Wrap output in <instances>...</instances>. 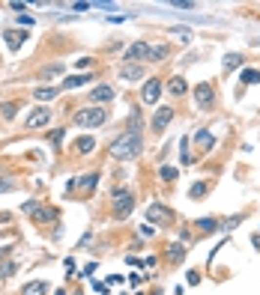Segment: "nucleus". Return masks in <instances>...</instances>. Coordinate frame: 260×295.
<instances>
[{
	"label": "nucleus",
	"mask_w": 260,
	"mask_h": 295,
	"mask_svg": "<svg viewBox=\"0 0 260 295\" xmlns=\"http://www.w3.org/2000/svg\"><path fill=\"white\" fill-rule=\"evenodd\" d=\"M195 227H200L203 233H216V230H221V227H219V221H216V218H200V221H198V224H195Z\"/></svg>",
	"instance_id": "21"
},
{
	"label": "nucleus",
	"mask_w": 260,
	"mask_h": 295,
	"mask_svg": "<svg viewBox=\"0 0 260 295\" xmlns=\"http://www.w3.org/2000/svg\"><path fill=\"white\" fill-rule=\"evenodd\" d=\"M182 257H185V248H182V241H174L171 248H168V259L177 265V262H182Z\"/></svg>",
	"instance_id": "18"
},
{
	"label": "nucleus",
	"mask_w": 260,
	"mask_h": 295,
	"mask_svg": "<svg viewBox=\"0 0 260 295\" xmlns=\"http://www.w3.org/2000/svg\"><path fill=\"white\" fill-rule=\"evenodd\" d=\"M150 51H153V45H147V42H140V39H138V42H132V45L126 48L123 60H126V63H138V66H140L144 60H150Z\"/></svg>",
	"instance_id": "5"
},
{
	"label": "nucleus",
	"mask_w": 260,
	"mask_h": 295,
	"mask_svg": "<svg viewBox=\"0 0 260 295\" xmlns=\"http://www.w3.org/2000/svg\"><path fill=\"white\" fill-rule=\"evenodd\" d=\"M200 283V275L198 272H188V286H198Z\"/></svg>",
	"instance_id": "34"
},
{
	"label": "nucleus",
	"mask_w": 260,
	"mask_h": 295,
	"mask_svg": "<svg viewBox=\"0 0 260 295\" xmlns=\"http://www.w3.org/2000/svg\"><path fill=\"white\" fill-rule=\"evenodd\" d=\"M195 140H198V146H200L203 152H206V149H212V146H216V137H212V131H209V129H200V131L195 134Z\"/></svg>",
	"instance_id": "16"
},
{
	"label": "nucleus",
	"mask_w": 260,
	"mask_h": 295,
	"mask_svg": "<svg viewBox=\"0 0 260 295\" xmlns=\"http://www.w3.org/2000/svg\"><path fill=\"white\" fill-rule=\"evenodd\" d=\"M18 24H24V27H27V24H33V18L30 15H18Z\"/></svg>",
	"instance_id": "36"
},
{
	"label": "nucleus",
	"mask_w": 260,
	"mask_h": 295,
	"mask_svg": "<svg viewBox=\"0 0 260 295\" xmlns=\"http://www.w3.org/2000/svg\"><path fill=\"white\" fill-rule=\"evenodd\" d=\"M60 72H63V66H48V69H45V72H42V78H45V81H48V78H54V75H60Z\"/></svg>",
	"instance_id": "30"
},
{
	"label": "nucleus",
	"mask_w": 260,
	"mask_h": 295,
	"mask_svg": "<svg viewBox=\"0 0 260 295\" xmlns=\"http://www.w3.org/2000/svg\"><path fill=\"white\" fill-rule=\"evenodd\" d=\"M90 78H93V75H72V78L63 81V90H75V87H81V84H90Z\"/></svg>",
	"instance_id": "19"
},
{
	"label": "nucleus",
	"mask_w": 260,
	"mask_h": 295,
	"mask_svg": "<svg viewBox=\"0 0 260 295\" xmlns=\"http://www.w3.org/2000/svg\"><path fill=\"white\" fill-rule=\"evenodd\" d=\"M3 42H6L9 51H18V48L27 42V33H24V30H6V33H3Z\"/></svg>",
	"instance_id": "11"
},
{
	"label": "nucleus",
	"mask_w": 260,
	"mask_h": 295,
	"mask_svg": "<svg viewBox=\"0 0 260 295\" xmlns=\"http://www.w3.org/2000/svg\"><path fill=\"white\" fill-rule=\"evenodd\" d=\"M45 292H48V283L45 280H30V283L21 286V295H45Z\"/></svg>",
	"instance_id": "15"
},
{
	"label": "nucleus",
	"mask_w": 260,
	"mask_h": 295,
	"mask_svg": "<svg viewBox=\"0 0 260 295\" xmlns=\"http://www.w3.org/2000/svg\"><path fill=\"white\" fill-rule=\"evenodd\" d=\"M15 268H18V265H15L12 259H9V262H0V277H9V275L15 272Z\"/></svg>",
	"instance_id": "29"
},
{
	"label": "nucleus",
	"mask_w": 260,
	"mask_h": 295,
	"mask_svg": "<svg viewBox=\"0 0 260 295\" xmlns=\"http://www.w3.org/2000/svg\"><path fill=\"white\" fill-rule=\"evenodd\" d=\"M57 92H60V90H57V87H39V90H36V92H33V95H36V98H39V102H51V98H54V95H57Z\"/></svg>",
	"instance_id": "20"
},
{
	"label": "nucleus",
	"mask_w": 260,
	"mask_h": 295,
	"mask_svg": "<svg viewBox=\"0 0 260 295\" xmlns=\"http://www.w3.org/2000/svg\"><path fill=\"white\" fill-rule=\"evenodd\" d=\"M72 119H75V126H81V129H96V126H102V122L108 119V111L105 108H81Z\"/></svg>",
	"instance_id": "4"
},
{
	"label": "nucleus",
	"mask_w": 260,
	"mask_h": 295,
	"mask_svg": "<svg viewBox=\"0 0 260 295\" xmlns=\"http://www.w3.org/2000/svg\"><path fill=\"white\" fill-rule=\"evenodd\" d=\"M140 149H144V137H140V131H123L120 137L111 143L108 155L114 161H132V158L140 155Z\"/></svg>",
	"instance_id": "1"
},
{
	"label": "nucleus",
	"mask_w": 260,
	"mask_h": 295,
	"mask_svg": "<svg viewBox=\"0 0 260 295\" xmlns=\"http://www.w3.org/2000/svg\"><path fill=\"white\" fill-rule=\"evenodd\" d=\"M171 33L180 39H192V30H185V27H171Z\"/></svg>",
	"instance_id": "31"
},
{
	"label": "nucleus",
	"mask_w": 260,
	"mask_h": 295,
	"mask_svg": "<svg viewBox=\"0 0 260 295\" xmlns=\"http://www.w3.org/2000/svg\"><path fill=\"white\" fill-rule=\"evenodd\" d=\"M0 191H12V182H0Z\"/></svg>",
	"instance_id": "37"
},
{
	"label": "nucleus",
	"mask_w": 260,
	"mask_h": 295,
	"mask_svg": "<svg viewBox=\"0 0 260 295\" xmlns=\"http://www.w3.org/2000/svg\"><path fill=\"white\" fill-rule=\"evenodd\" d=\"M93 149H96V140H93V137H78L75 140V152H81V155H87V152H93Z\"/></svg>",
	"instance_id": "17"
},
{
	"label": "nucleus",
	"mask_w": 260,
	"mask_h": 295,
	"mask_svg": "<svg viewBox=\"0 0 260 295\" xmlns=\"http://www.w3.org/2000/svg\"><path fill=\"white\" fill-rule=\"evenodd\" d=\"M174 215H171V209H164L161 203H153V206H147V221L150 224H168Z\"/></svg>",
	"instance_id": "9"
},
{
	"label": "nucleus",
	"mask_w": 260,
	"mask_h": 295,
	"mask_svg": "<svg viewBox=\"0 0 260 295\" xmlns=\"http://www.w3.org/2000/svg\"><path fill=\"white\" fill-rule=\"evenodd\" d=\"M90 6H93V3H72L75 12H84V9H90Z\"/></svg>",
	"instance_id": "35"
},
{
	"label": "nucleus",
	"mask_w": 260,
	"mask_h": 295,
	"mask_svg": "<svg viewBox=\"0 0 260 295\" xmlns=\"http://www.w3.org/2000/svg\"><path fill=\"white\" fill-rule=\"evenodd\" d=\"M164 54H168V48H164V45H153V51H150V63L164 60Z\"/></svg>",
	"instance_id": "25"
},
{
	"label": "nucleus",
	"mask_w": 260,
	"mask_h": 295,
	"mask_svg": "<svg viewBox=\"0 0 260 295\" xmlns=\"http://www.w3.org/2000/svg\"><path fill=\"white\" fill-rule=\"evenodd\" d=\"M240 81H242V84H257V81H260V72H257V69H245L242 75H240Z\"/></svg>",
	"instance_id": "24"
},
{
	"label": "nucleus",
	"mask_w": 260,
	"mask_h": 295,
	"mask_svg": "<svg viewBox=\"0 0 260 295\" xmlns=\"http://www.w3.org/2000/svg\"><path fill=\"white\" fill-rule=\"evenodd\" d=\"M236 66H242V54H227L224 57V69H236Z\"/></svg>",
	"instance_id": "26"
},
{
	"label": "nucleus",
	"mask_w": 260,
	"mask_h": 295,
	"mask_svg": "<svg viewBox=\"0 0 260 295\" xmlns=\"http://www.w3.org/2000/svg\"><path fill=\"white\" fill-rule=\"evenodd\" d=\"M171 119H174V108H159L153 116V131H164Z\"/></svg>",
	"instance_id": "10"
},
{
	"label": "nucleus",
	"mask_w": 260,
	"mask_h": 295,
	"mask_svg": "<svg viewBox=\"0 0 260 295\" xmlns=\"http://www.w3.org/2000/svg\"><path fill=\"white\" fill-rule=\"evenodd\" d=\"M206 188H209L206 182H195V185H192V191H188V197H195V200H198V197H203V194H206Z\"/></svg>",
	"instance_id": "27"
},
{
	"label": "nucleus",
	"mask_w": 260,
	"mask_h": 295,
	"mask_svg": "<svg viewBox=\"0 0 260 295\" xmlns=\"http://www.w3.org/2000/svg\"><path fill=\"white\" fill-rule=\"evenodd\" d=\"M195 102L200 111H212V105H216V90H212V84H198L195 87Z\"/></svg>",
	"instance_id": "6"
},
{
	"label": "nucleus",
	"mask_w": 260,
	"mask_h": 295,
	"mask_svg": "<svg viewBox=\"0 0 260 295\" xmlns=\"http://www.w3.org/2000/svg\"><path fill=\"white\" fill-rule=\"evenodd\" d=\"M120 78H123V81H140V78H144V66H138V63H126V66L120 69Z\"/></svg>",
	"instance_id": "13"
},
{
	"label": "nucleus",
	"mask_w": 260,
	"mask_h": 295,
	"mask_svg": "<svg viewBox=\"0 0 260 295\" xmlns=\"http://www.w3.org/2000/svg\"><path fill=\"white\" fill-rule=\"evenodd\" d=\"M21 212H24V215H30L39 227H42V224H54V221L60 218V212H57V209H45V206H39L36 200L21 203Z\"/></svg>",
	"instance_id": "2"
},
{
	"label": "nucleus",
	"mask_w": 260,
	"mask_h": 295,
	"mask_svg": "<svg viewBox=\"0 0 260 295\" xmlns=\"http://www.w3.org/2000/svg\"><path fill=\"white\" fill-rule=\"evenodd\" d=\"M159 176H161L164 182H174V179H177V170H174V167H168V164H164V167L159 170Z\"/></svg>",
	"instance_id": "28"
},
{
	"label": "nucleus",
	"mask_w": 260,
	"mask_h": 295,
	"mask_svg": "<svg viewBox=\"0 0 260 295\" xmlns=\"http://www.w3.org/2000/svg\"><path fill=\"white\" fill-rule=\"evenodd\" d=\"M180 149H182V152H180V161H182L185 167H188V164H195V161H198L195 155H188V137H182V140H180Z\"/></svg>",
	"instance_id": "22"
},
{
	"label": "nucleus",
	"mask_w": 260,
	"mask_h": 295,
	"mask_svg": "<svg viewBox=\"0 0 260 295\" xmlns=\"http://www.w3.org/2000/svg\"><path fill=\"white\" fill-rule=\"evenodd\" d=\"M161 81L159 78H150L147 84H144V90H140V102H144V105H156L159 102V95H161Z\"/></svg>",
	"instance_id": "7"
},
{
	"label": "nucleus",
	"mask_w": 260,
	"mask_h": 295,
	"mask_svg": "<svg viewBox=\"0 0 260 295\" xmlns=\"http://www.w3.org/2000/svg\"><path fill=\"white\" fill-rule=\"evenodd\" d=\"M15 108H18L15 102H6V105H3V116H6V119H12V116H15Z\"/></svg>",
	"instance_id": "32"
},
{
	"label": "nucleus",
	"mask_w": 260,
	"mask_h": 295,
	"mask_svg": "<svg viewBox=\"0 0 260 295\" xmlns=\"http://www.w3.org/2000/svg\"><path fill=\"white\" fill-rule=\"evenodd\" d=\"M96 185H99V173H84L78 182H69V185H66V191H75V188L90 191V188H96Z\"/></svg>",
	"instance_id": "12"
},
{
	"label": "nucleus",
	"mask_w": 260,
	"mask_h": 295,
	"mask_svg": "<svg viewBox=\"0 0 260 295\" xmlns=\"http://www.w3.org/2000/svg\"><path fill=\"white\" fill-rule=\"evenodd\" d=\"M168 90H171L174 95H182V92H185V81L177 75V78H171V81H168Z\"/></svg>",
	"instance_id": "23"
},
{
	"label": "nucleus",
	"mask_w": 260,
	"mask_h": 295,
	"mask_svg": "<svg viewBox=\"0 0 260 295\" xmlns=\"http://www.w3.org/2000/svg\"><path fill=\"white\" fill-rule=\"evenodd\" d=\"M117 95V90L114 87H108V84H102V87H93V92H90V98H93V102H111V98Z\"/></svg>",
	"instance_id": "14"
},
{
	"label": "nucleus",
	"mask_w": 260,
	"mask_h": 295,
	"mask_svg": "<svg viewBox=\"0 0 260 295\" xmlns=\"http://www.w3.org/2000/svg\"><path fill=\"white\" fill-rule=\"evenodd\" d=\"M48 122H51V111L48 108H36L24 119V129H42V126H48Z\"/></svg>",
	"instance_id": "8"
},
{
	"label": "nucleus",
	"mask_w": 260,
	"mask_h": 295,
	"mask_svg": "<svg viewBox=\"0 0 260 295\" xmlns=\"http://www.w3.org/2000/svg\"><path fill=\"white\" fill-rule=\"evenodd\" d=\"M111 200H114V218H117V221H126V218L132 215V209H135V197H132L126 188H114Z\"/></svg>",
	"instance_id": "3"
},
{
	"label": "nucleus",
	"mask_w": 260,
	"mask_h": 295,
	"mask_svg": "<svg viewBox=\"0 0 260 295\" xmlns=\"http://www.w3.org/2000/svg\"><path fill=\"white\" fill-rule=\"evenodd\" d=\"M63 131H66V129H57V131L51 134V143H54V146H60V143H63Z\"/></svg>",
	"instance_id": "33"
}]
</instances>
